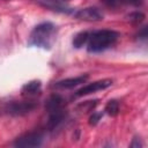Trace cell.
I'll return each mask as SVG.
<instances>
[{"mask_svg":"<svg viewBox=\"0 0 148 148\" xmlns=\"http://www.w3.org/2000/svg\"><path fill=\"white\" fill-rule=\"evenodd\" d=\"M57 25L52 22H42L30 32L28 45L42 50H50L57 39Z\"/></svg>","mask_w":148,"mask_h":148,"instance_id":"6da1fadb","label":"cell"},{"mask_svg":"<svg viewBox=\"0 0 148 148\" xmlns=\"http://www.w3.org/2000/svg\"><path fill=\"white\" fill-rule=\"evenodd\" d=\"M104 112L106 114H109V116H117L118 112H119V103H118V101L110 99L106 103L105 108H104Z\"/></svg>","mask_w":148,"mask_h":148,"instance_id":"8fae6325","label":"cell"},{"mask_svg":"<svg viewBox=\"0 0 148 148\" xmlns=\"http://www.w3.org/2000/svg\"><path fill=\"white\" fill-rule=\"evenodd\" d=\"M88 77H89L88 74H82V75H79V76H75V77L62 79V80L56 82L53 87L57 88V89H73L77 86L83 84L88 80Z\"/></svg>","mask_w":148,"mask_h":148,"instance_id":"ba28073f","label":"cell"},{"mask_svg":"<svg viewBox=\"0 0 148 148\" xmlns=\"http://www.w3.org/2000/svg\"><path fill=\"white\" fill-rule=\"evenodd\" d=\"M119 37L120 34L112 29H99L89 31V37L86 44L87 51L90 53L104 52L113 47L117 44Z\"/></svg>","mask_w":148,"mask_h":148,"instance_id":"7a4b0ae2","label":"cell"},{"mask_svg":"<svg viewBox=\"0 0 148 148\" xmlns=\"http://www.w3.org/2000/svg\"><path fill=\"white\" fill-rule=\"evenodd\" d=\"M119 2H124L126 5H131V6H135V7H139L141 6L145 0H119Z\"/></svg>","mask_w":148,"mask_h":148,"instance_id":"5bb4252c","label":"cell"},{"mask_svg":"<svg viewBox=\"0 0 148 148\" xmlns=\"http://www.w3.org/2000/svg\"><path fill=\"white\" fill-rule=\"evenodd\" d=\"M45 110L47 112V124L49 131L57 130L65 119V99L59 94L51 95L45 102Z\"/></svg>","mask_w":148,"mask_h":148,"instance_id":"3957f363","label":"cell"},{"mask_svg":"<svg viewBox=\"0 0 148 148\" xmlns=\"http://www.w3.org/2000/svg\"><path fill=\"white\" fill-rule=\"evenodd\" d=\"M36 102L34 101H22V102H10L6 106V111L12 116H24L31 112L36 108Z\"/></svg>","mask_w":148,"mask_h":148,"instance_id":"8992f818","label":"cell"},{"mask_svg":"<svg viewBox=\"0 0 148 148\" xmlns=\"http://www.w3.org/2000/svg\"><path fill=\"white\" fill-rule=\"evenodd\" d=\"M72 16L86 22H97L103 20V13L97 7H86L81 9H75Z\"/></svg>","mask_w":148,"mask_h":148,"instance_id":"52a82bcc","label":"cell"},{"mask_svg":"<svg viewBox=\"0 0 148 148\" xmlns=\"http://www.w3.org/2000/svg\"><path fill=\"white\" fill-rule=\"evenodd\" d=\"M113 83V81L111 79H103V80H97V81H94L91 83H88L86 86H83L82 88H80L77 91H76V96L81 97V96H87V95H91V94H95L97 91H101V90H105L108 89L109 87H111Z\"/></svg>","mask_w":148,"mask_h":148,"instance_id":"5b68a950","label":"cell"},{"mask_svg":"<svg viewBox=\"0 0 148 148\" xmlns=\"http://www.w3.org/2000/svg\"><path fill=\"white\" fill-rule=\"evenodd\" d=\"M101 1L104 2L108 6H114V5H117L119 2V0H101Z\"/></svg>","mask_w":148,"mask_h":148,"instance_id":"9a60e30c","label":"cell"},{"mask_svg":"<svg viewBox=\"0 0 148 148\" xmlns=\"http://www.w3.org/2000/svg\"><path fill=\"white\" fill-rule=\"evenodd\" d=\"M42 91V82L39 80H31L24 83L21 88V94L23 96H34Z\"/></svg>","mask_w":148,"mask_h":148,"instance_id":"9c48e42d","label":"cell"},{"mask_svg":"<svg viewBox=\"0 0 148 148\" xmlns=\"http://www.w3.org/2000/svg\"><path fill=\"white\" fill-rule=\"evenodd\" d=\"M143 18H145V15L142 13H139V12H135V13L130 15V20L132 22H134V23H140Z\"/></svg>","mask_w":148,"mask_h":148,"instance_id":"4fadbf2b","label":"cell"},{"mask_svg":"<svg viewBox=\"0 0 148 148\" xmlns=\"http://www.w3.org/2000/svg\"><path fill=\"white\" fill-rule=\"evenodd\" d=\"M44 140V135L40 132H29L25 133L21 136H18L13 146L15 147H24V148H29V147H39L43 143Z\"/></svg>","mask_w":148,"mask_h":148,"instance_id":"277c9868","label":"cell"},{"mask_svg":"<svg viewBox=\"0 0 148 148\" xmlns=\"http://www.w3.org/2000/svg\"><path fill=\"white\" fill-rule=\"evenodd\" d=\"M88 37H89V31H81V32L76 34L73 38V46L76 49H81V47L86 46Z\"/></svg>","mask_w":148,"mask_h":148,"instance_id":"30bf717a","label":"cell"},{"mask_svg":"<svg viewBox=\"0 0 148 148\" xmlns=\"http://www.w3.org/2000/svg\"><path fill=\"white\" fill-rule=\"evenodd\" d=\"M102 116H103V113L102 112H92V114L90 116V118H89V124L90 125H96L99 120H101V118H102Z\"/></svg>","mask_w":148,"mask_h":148,"instance_id":"7c38bea8","label":"cell"}]
</instances>
